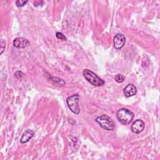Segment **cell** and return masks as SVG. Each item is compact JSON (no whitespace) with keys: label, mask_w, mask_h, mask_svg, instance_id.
I'll return each instance as SVG.
<instances>
[{"label":"cell","mask_w":160,"mask_h":160,"mask_svg":"<svg viewBox=\"0 0 160 160\" xmlns=\"http://www.w3.org/2000/svg\"><path fill=\"white\" fill-rule=\"evenodd\" d=\"M82 74L84 78L94 86H101L105 84V81L103 79L89 69H84L82 71Z\"/></svg>","instance_id":"1"},{"label":"cell","mask_w":160,"mask_h":160,"mask_svg":"<svg viewBox=\"0 0 160 160\" xmlns=\"http://www.w3.org/2000/svg\"><path fill=\"white\" fill-rule=\"evenodd\" d=\"M116 116L121 123L124 125H127L132 121L134 114L127 108H121L118 111Z\"/></svg>","instance_id":"2"},{"label":"cell","mask_w":160,"mask_h":160,"mask_svg":"<svg viewBox=\"0 0 160 160\" xmlns=\"http://www.w3.org/2000/svg\"><path fill=\"white\" fill-rule=\"evenodd\" d=\"M96 122H98L101 128L108 131H112L115 128V123L114 121L108 115L102 114L96 119Z\"/></svg>","instance_id":"3"},{"label":"cell","mask_w":160,"mask_h":160,"mask_svg":"<svg viewBox=\"0 0 160 160\" xmlns=\"http://www.w3.org/2000/svg\"><path fill=\"white\" fill-rule=\"evenodd\" d=\"M79 100V96L78 94L70 96L66 99V102L69 109L76 114H79L80 112V109L78 105Z\"/></svg>","instance_id":"4"},{"label":"cell","mask_w":160,"mask_h":160,"mask_svg":"<svg viewBox=\"0 0 160 160\" xmlns=\"http://www.w3.org/2000/svg\"><path fill=\"white\" fill-rule=\"evenodd\" d=\"M12 44L15 48H16L18 49H22V48H25L26 47L29 46L30 44V42H29V40H28L26 38H21V37H18V38H16L13 40Z\"/></svg>","instance_id":"5"},{"label":"cell","mask_w":160,"mask_h":160,"mask_svg":"<svg viewBox=\"0 0 160 160\" xmlns=\"http://www.w3.org/2000/svg\"><path fill=\"white\" fill-rule=\"evenodd\" d=\"M126 42V38L125 36L122 34L118 33L116 35H115L113 42H114V46L116 49H119L122 48Z\"/></svg>","instance_id":"6"},{"label":"cell","mask_w":160,"mask_h":160,"mask_svg":"<svg viewBox=\"0 0 160 160\" xmlns=\"http://www.w3.org/2000/svg\"><path fill=\"white\" fill-rule=\"evenodd\" d=\"M144 122L141 119H136L131 125V130L134 133H139L144 130Z\"/></svg>","instance_id":"7"},{"label":"cell","mask_w":160,"mask_h":160,"mask_svg":"<svg viewBox=\"0 0 160 160\" xmlns=\"http://www.w3.org/2000/svg\"><path fill=\"white\" fill-rule=\"evenodd\" d=\"M136 92H137V88L132 84H128L123 89V93L124 96L127 98L135 95Z\"/></svg>","instance_id":"8"},{"label":"cell","mask_w":160,"mask_h":160,"mask_svg":"<svg viewBox=\"0 0 160 160\" xmlns=\"http://www.w3.org/2000/svg\"><path fill=\"white\" fill-rule=\"evenodd\" d=\"M34 132L31 129H27L25 132L22 134V137L20 139V142L22 144H24L28 142L34 136Z\"/></svg>","instance_id":"9"},{"label":"cell","mask_w":160,"mask_h":160,"mask_svg":"<svg viewBox=\"0 0 160 160\" xmlns=\"http://www.w3.org/2000/svg\"><path fill=\"white\" fill-rule=\"evenodd\" d=\"M125 80V76L121 74H118L115 76V81L118 83H122Z\"/></svg>","instance_id":"10"},{"label":"cell","mask_w":160,"mask_h":160,"mask_svg":"<svg viewBox=\"0 0 160 160\" xmlns=\"http://www.w3.org/2000/svg\"><path fill=\"white\" fill-rule=\"evenodd\" d=\"M28 1H21V0H18L15 2L16 5L17 6V7L18 8H21V7H23L24 6H25L27 3H28Z\"/></svg>","instance_id":"11"},{"label":"cell","mask_w":160,"mask_h":160,"mask_svg":"<svg viewBox=\"0 0 160 160\" xmlns=\"http://www.w3.org/2000/svg\"><path fill=\"white\" fill-rule=\"evenodd\" d=\"M56 36L58 39H61V40H62V41H66L67 40V38L61 32H57L56 33Z\"/></svg>","instance_id":"12"},{"label":"cell","mask_w":160,"mask_h":160,"mask_svg":"<svg viewBox=\"0 0 160 160\" xmlns=\"http://www.w3.org/2000/svg\"><path fill=\"white\" fill-rule=\"evenodd\" d=\"M5 47H6V42L3 39H2L1 41V52H0L1 54L3 52L4 50L5 49Z\"/></svg>","instance_id":"13"}]
</instances>
